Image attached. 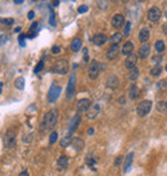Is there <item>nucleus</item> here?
<instances>
[{
    "mask_svg": "<svg viewBox=\"0 0 167 176\" xmlns=\"http://www.w3.org/2000/svg\"><path fill=\"white\" fill-rule=\"evenodd\" d=\"M165 15H166V17H167V11H166V12H165Z\"/></svg>",
    "mask_w": 167,
    "mask_h": 176,
    "instance_id": "obj_57",
    "label": "nucleus"
},
{
    "mask_svg": "<svg viewBox=\"0 0 167 176\" xmlns=\"http://www.w3.org/2000/svg\"><path fill=\"white\" fill-rule=\"evenodd\" d=\"M161 73H162V66H161L159 63L154 64V66L152 67V70H150V75L154 76V77H157V76H159Z\"/></svg>",
    "mask_w": 167,
    "mask_h": 176,
    "instance_id": "obj_27",
    "label": "nucleus"
},
{
    "mask_svg": "<svg viewBox=\"0 0 167 176\" xmlns=\"http://www.w3.org/2000/svg\"><path fill=\"white\" fill-rule=\"evenodd\" d=\"M121 1H122V3H127L128 0H121Z\"/></svg>",
    "mask_w": 167,
    "mask_h": 176,
    "instance_id": "obj_56",
    "label": "nucleus"
},
{
    "mask_svg": "<svg viewBox=\"0 0 167 176\" xmlns=\"http://www.w3.org/2000/svg\"><path fill=\"white\" fill-rule=\"evenodd\" d=\"M120 85V80H118V77L116 76V75H111V76H108L107 79V86L111 87V89H116V87H118Z\"/></svg>",
    "mask_w": 167,
    "mask_h": 176,
    "instance_id": "obj_15",
    "label": "nucleus"
},
{
    "mask_svg": "<svg viewBox=\"0 0 167 176\" xmlns=\"http://www.w3.org/2000/svg\"><path fill=\"white\" fill-rule=\"evenodd\" d=\"M57 139H58V134H57V131H53L49 135V143L50 144H54V143L57 142Z\"/></svg>",
    "mask_w": 167,
    "mask_h": 176,
    "instance_id": "obj_33",
    "label": "nucleus"
},
{
    "mask_svg": "<svg viewBox=\"0 0 167 176\" xmlns=\"http://www.w3.org/2000/svg\"><path fill=\"white\" fill-rule=\"evenodd\" d=\"M18 41H19V45H21V46H25L26 45V36L25 35H19V37H18Z\"/></svg>",
    "mask_w": 167,
    "mask_h": 176,
    "instance_id": "obj_40",
    "label": "nucleus"
},
{
    "mask_svg": "<svg viewBox=\"0 0 167 176\" xmlns=\"http://www.w3.org/2000/svg\"><path fill=\"white\" fill-rule=\"evenodd\" d=\"M71 142H72V139H71V135H67V136H64V138L60 140V146H67V145H69L71 144Z\"/></svg>",
    "mask_w": 167,
    "mask_h": 176,
    "instance_id": "obj_31",
    "label": "nucleus"
},
{
    "mask_svg": "<svg viewBox=\"0 0 167 176\" xmlns=\"http://www.w3.org/2000/svg\"><path fill=\"white\" fill-rule=\"evenodd\" d=\"M161 15H162V13L157 6H152V8L148 11V19H149L150 22H157L159 21Z\"/></svg>",
    "mask_w": 167,
    "mask_h": 176,
    "instance_id": "obj_11",
    "label": "nucleus"
},
{
    "mask_svg": "<svg viewBox=\"0 0 167 176\" xmlns=\"http://www.w3.org/2000/svg\"><path fill=\"white\" fill-rule=\"evenodd\" d=\"M165 103H166V108H167V102H165Z\"/></svg>",
    "mask_w": 167,
    "mask_h": 176,
    "instance_id": "obj_58",
    "label": "nucleus"
},
{
    "mask_svg": "<svg viewBox=\"0 0 167 176\" xmlns=\"http://www.w3.org/2000/svg\"><path fill=\"white\" fill-rule=\"evenodd\" d=\"M19 176H30V174H28L27 170H25V171H22L21 174H19Z\"/></svg>",
    "mask_w": 167,
    "mask_h": 176,
    "instance_id": "obj_51",
    "label": "nucleus"
},
{
    "mask_svg": "<svg viewBox=\"0 0 167 176\" xmlns=\"http://www.w3.org/2000/svg\"><path fill=\"white\" fill-rule=\"evenodd\" d=\"M71 145H72L76 151H81V149L84 148V145H85V143H84L82 139L75 138V139H72V142H71Z\"/></svg>",
    "mask_w": 167,
    "mask_h": 176,
    "instance_id": "obj_21",
    "label": "nucleus"
},
{
    "mask_svg": "<svg viewBox=\"0 0 167 176\" xmlns=\"http://www.w3.org/2000/svg\"><path fill=\"white\" fill-rule=\"evenodd\" d=\"M0 22H1L3 25H5V26H12L13 23H14V19L13 18H1Z\"/></svg>",
    "mask_w": 167,
    "mask_h": 176,
    "instance_id": "obj_32",
    "label": "nucleus"
},
{
    "mask_svg": "<svg viewBox=\"0 0 167 176\" xmlns=\"http://www.w3.org/2000/svg\"><path fill=\"white\" fill-rule=\"evenodd\" d=\"M67 166H68V158H67L66 156L59 157V159H58V168H59V170H66Z\"/></svg>",
    "mask_w": 167,
    "mask_h": 176,
    "instance_id": "obj_24",
    "label": "nucleus"
},
{
    "mask_svg": "<svg viewBox=\"0 0 167 176\" xmlns=\"http://www.w3.org/2000/svg\"><path fill=\"white\" fill-rule=\"evenodd\" d=\"M138 77H139V68L134 67V68H131V70H128V79L131 81H135Z\"/></svg>",
    "mask_w": 167,
    "mask_h": 176,
    "instance_id": "obj_26",
    "label": "nucleus"
},
{
    "mask_svg": "<svg viewBox=\"0 0 167 176\" xmlns=\"http://www.w3.org/2000/svg\"><path fill=\"white\" fill-rule=\"evenodd\" d=\"M150 109H152V102L150 100H143V102L138 104L136 113L139 117H145L150 112Z\"/></svg>",
    "mask_w": 167,
    "mask_h": 176,
    "instance_id": "obj_2",
    "label": "nucleus"
},
{
    "mask_svg": "<svg viewBox=\"0 0 167 176\" xmlns=\"http://www.w3.org/2000/svg\"><path fill=\"white\" fill-rule=\"evenodd\" d=\"M121 162H122V156H118V157L116 158V161H114V166L118 167V166L121 165Z\"/></svg>",
    "mask_w": 167,
    "mask_h": 176,
    "instance_id": "obj_46",
    "label": "nucleus"
},
{
    "mask_svg": "<svg viewBox=\"0 0 167 176\" xmlns=\"http://www.w3.org/2000/svg\"><path fill=\"white\" fill-rule=\"evenodd\" d=\"M130 30H131V22H126V23H125V31H123L125 36L130 35Z\"/></svg>",
    "mask_w": 167,
    "mask_h": 176,
    "instance_id": "obj_35",
    "label": "nucleus"
},
{
    "mask_svg": "<svg viewBox=\"0 0 167 176\" xmlns=\"http://www.w3.org/2000/svg\"><path fill=\"white\" fill-rule=\"evenodd\" d=\"M122 39H123V34H121V32H116L114 35L111 36L109 41H111V45H120Z\"/></svg>",
    "mask_w": 167,
    "mask_h": 176,
    "instance_id": "obj_19",
    "label": "nucleus"
},
{
    "mask_svg": "<svg viewBox=\"0 0 167 176\" xmlns=\"http://www.w3.org/2000/svg\"><path fill=\"white\" fill-rule=\"evenodd\" d=\"M136 61H138L136 54H134V53L128 54L126 57V59H125V66H126L127 70H131V68L136 67Z\"/></svg>",
    "mask_w": 167,
    "mask_h": 176,
    "instance_id": "obj_13",
    "label": "nucleus"
},
{
    "mask_svg": "<svg viewBox=\"0 0 167 176\" xmlns=\"http://www.w3.org/2000/svg\"><path fill=\"white\" fill-rule=\"evenodd\" d=\"M150 36V32L148 28H143V30H140L139 32V40H140V43H147L148 41V39H149Z\"/></svg>",
    "mask_w": 167,
    "mask_h": 176,
    "instance_id": "obj_23",
    "label": "nucleus"
},
{
    "mask_svg": "<svg viewBox=\"0 0 167 176\" xmlns=\"http://www.w3.org/2000/svg\"><path fill=\"white\" fill-rule=\"evenodd\" d=\"M95 162H96V161L91 157V156H89V157L86 158V163H88L89 166H94V165H95Z\"/></svg>",
    "mask_w": 167,
    "mask_h": 176,
    "instance_id": "obj_41",
    "label": "nucleus"
},
{
    "mask_svg": "<svg viewBox=\"0 0 167 176\" xmlns=\"http://www.w3.org/2000/svg\"><path fill=\"white\" fill-rule=\"evenodd\" d=\"M27 17H28V19H34L35 18V12L30 11V12H28V14H27Z\"/></svg>",
    "mask_w": 167,
    "mask_h": 176,
    "instance_id": "obj_47",
    "label": "nucleus"
},
{
    "mask_svg": "<svg viewBox=\"0 0 167 176\" xmlns=\"http://www.w3.org/2000/svg\"><path fill=\"white\" fill-rule=\"evenodd\" d=\"M96 4H98L99 9L105 11V9L108 8V0H96Z\"/></svg>",
    "mask_w": 167,
    "mask_h": 176,
    "instance_id": "obj_30",
    "label": "nucleus"
},
{
    "mask_svg": "<svg viewBox=\"0 0 167 176\" xmlns=\"http://www.w3.org/2000/svg\"><path fill=\"white\" fill-rule=\"evenodd\" d=\"M32 1H37V0H32Z\"/></svg>",
    "mask_w": 167,
    "mask_h": 176,
    "instance_id": "obj_59",
    "label": "nucleus"
},
{
    "mask_svg": "<svg viewBox=\"0 0 167 176\" xmlns=\"http://www.w3.org/2000/svg\"><path fill=\"white\" fill-rule=\"evenodd\" d=\"M157 109H158V112H165V111H167L166 103L165 102H159L158 104H157Z\"/></svg>",
    "mask_w": 167,
    "mask_h": 176,
    "instance_id": "obj_36",
    "label": "nucleus"
},
{
    "mask_svg": "<svg viewBox=\"0 0 167 176\" xmlns=\"http://www.w3.org/2000/svg\"><path fill=\"white\" fill-rule=\"evenodd\" d=\"M100 73V66H99V62L96 61H91L89 66V77L91 80H96Z\"/></svg>",
    "mask_w": 167,
    "mask_h": 176,
    "instance_id": "obj_5",
    "label": "nucleus"
},
{
    "mask_svg": "<svg viewBox=\"0 0 167 176\" xmlns=\"http://www.w3.org/2000/svg\"><path fill=\"white\" fill-rule=\"evenodd\" d=\"M94 134V129H89L88 130V135H93Z\"/></svg>",
    "mask_w": 167,
    "mask_h": 176,
    "instance_id": "obj_54",
    "label": "nucleus"
},
{
    "mask_svg": "<svg viewBox=\"0 0 167 176\" xmlns=\"http://www.w3.org/2000/svg\"><path fill=\"white\" fill-rule=\"evenodd\" d=\"M13 1H14V4H22L25 0H13Z\"/></svg>",
    "mask_w": 167,
    "mask_h": 176,
    "instance_id": "obj_52",
    "label": "nucleus"
},
{
    "mask_svg": "<svg viewBox=\"0 0 167 176\" xmlns=\"http://www.w3.org/2000/svg\"><path fill=\"white\" fill-rule=\"evenodd\" d=\"M149 53H150V45L148 43H144L139 48V50H138V57H139L140 59H145L148 55H149Z\"/></svg>",
    "mask_w": 167,
    "mask_h": 176,
    "instance_id": "obj_12",
    "label": "nucleus"
},
{
    "mask_svg": "<svg viewBox=\"0 0 167 176\" xmlns=\"http://www.w3.org/2000/svg\"><path fill=\"white\" fill-rule=\"evenodd\" d=\"M80 121H81V117H80V115L77 113V115H76L75 117H73L72 122H71V126H69V135H71V134H72V132L77 129V126H79Z\"/></svg>",
    "mask_w": 167,
    "mask_h": 176,
    "instance_id": "obj_22",
    "label": "nucleus"
},
{
    "mask_svg": "<svg viewBox=\"0 0 167 176\" xmlns=\"http://www.w3.org/2000/svg\"><path fill=\"white\" fill-rule=\"evenodd\" d=\"M57 120H58V115H57V111L55 109H51L49 112L45 115L44 117V122H43V126H41V130H50L55 126L57 123Z\"/></svg>",
    "mask_w": 167,
    "mask_h": 176,
    "instance_id": "obj_1",
    "label": "nucleus"
},
{
    "mask_svg": "<svg viewBox=\"0 0 167 176\" xmlns=\"http://www.w3.org/2000/svg\"><path fill=\"white\" fill-rule=\"evenodd\" d=\"M76 84H77V79H76V73H72L68 81V86H67V98L71 99L75 95V90H76Z\"/></svg>",
    "mask_w": 167,
    "mask_h": 176,
    "instance_id": "obj_7",
    "label": "nucleus"
},
{
    "mask_svg": "<svg viewBox=\"0 0 167 176\" xmlns=\"http://www.w3.org/2000/svg\"><path fill=\"white\" fill-rule=\"evenodd\" d=\"M112 27L116 28V30H120L125 26L126 21H125V17L122 14H114L113 18H112Z\"/></svg>",
    "mask_w": 167,
    "mask_h": 176,
    "instance_id": "obj_9",
    "label": "nucleus"
},
{
    "mask_svg": "<svg viewBox=\"0 0 167 176\" xmlns=\"http://www.w3.org/2000/svg\"><path fill=\"white\" fill-rule=\"evenodd\" d=\"M166 71H167V64H166Z\"/></svg>",
    "mask_w": 167,
    "mask_h": 176,
    "instance_id": "obj_61",
    "label": "nucleus"
},
{
    "mask_svg": "<svg viewBox=\"0 0 167 176\" xmlns=\"http://www.w3.org/2000/svg\"><path fill=\"white\" fill-rule=\"evenodd\" d=\"M3 86H4V84L0 82V95H1V91H3Z\"/></svg>",
    "mask_w": 167,
    "mask_h": 176,
    "instance_id": "obj_55",
    "label": "nucleus"
},
{
    "mask_svg": "<svg viewBox=\"0 0 167 176\" xmlns=\"http://www.w3.org/2000/svg\"><path fill=\"white\" fill-rule=\"evenodd\" d=\"M152 59H153V62H154V63L157 64V63H159V62L162 61V55H161V54H159V55H154V57L152 58Z\"/></svg>",
    "mask_w": 167,
    "mask_h": 176,
    "instance_id": "obj_44",
    "label": "nucleus"
},
{
    "mask_svg": "<svg viewBox=\"0 0 167 176\" xmlns=\"http://www.w3.org/2000/svg\"><path fill=\"white\" fill-rule=\"evenodd\" d=\"M43 68H44V62L41 61V62H39V63H37V66L35 67L34 72H35V73H39V72H40L41 70H43Z\"/></svg>",
    "mask_w": 167,
    "mask_h": 176,
    "instance_id": "obj_37",
    "label": "nucleus"
},
{
    "mask_svg": "<svg viewBox=\"0 0 167 176\" xmlns=\"http://www.w3.org/2000/svg\"><path fill=\"white\" fill-rule=\"evenodd\" d=\"M53 71L58 75H66L67 71H68V62L66 59H59L55 62L53 67Z\"/></svg>",
    "mask_w": 167,
    "mask_h": 176,
    "instance_id": "obj_3",
    "label": "nucleus"
},
{
    "mask_svg": "<svg viewBox=\"0 0 167 176\" xmlns=\"http://www.w3.org/2000/svg\"><path fill=\"white\" fill-rule=\"evenodd\" d=\"M121 53V49H120V45H111V48L107 50V54H105V57H107L108 61H114L116 58L118 57V54Z\"/></svg>",
    "mask_w": 167,
    "mask_h": 176,
    "instance_id": "obj_10",
    "label": "nucleus"
},
{
    "mask_svg": "<svg viewBox=\"0 0 167 176\" xmlns=\"http://www.w3.org/2000/svg\"><path fill=\"white\" fill-rule=\"evenodd\" d=\"M4 145L8 149H12V148H14V146H15V134H14V131H13L12 129L8 130V131L5 132V135H4Z\"/></svg>",
    "mask_w": 167,
    "mask_h": 176,
    "instance_id": "obj_4",
    "label": "nucleus"
},
{
    "mask_svg": "<svg viewBox=\"0 0 167 176\" xmlns=\"http://www.w3.org/2000/svg\"><path fill=\"white\" fill-rule=\"evenodd\" d=\"M53 5H54V6H58V5H59V0H53Z\"/></svg>",
    "mask_w": 167,
    "mask_h": 176,
    "instance_id": "obj_53",
    "label": "nucleus"
},
{
    "mask_svg": "<svg viewBox=\"0 0 167 176\" xmlns=\"http://www.w3.org/2000/svg\"><path fill=\"white\" fill-rule=\"evenodd\" d=\"M49 23L50 26H55L57 25V22H55V14H54V12L53 11H50V17H49Z\"/></svg>",
    "mask_w": 167,
    "mask_h": 176,
    "instance_id": "obj_34",
    "label": "nucleus"
},
{
    "mask_svg": "<svg viewBox=\"0 0 167 176\" xmlns=\"http://www.w3.org/2000/svg\"><path fill=\"white\" fill-rule=\"evenodd\" d=\"M32 139H34V135H32V134H28V135L23 136V139H22V140H23L25 143H31Z\"/></svg>",
    "mask_w": 167,
    "mask_h": 176,
    "instance_id": "obj_39",
    "label": "nucleus"
},
{
    "mask_svg": "<svg viewBox=\"0 0 167 176\" xmlns=\"http://www.w3.org/2000/svg\"><path fill=\"white\" fill-rule=\"evenodd\" d=\"M84 59H85L86 62H88L89 61V57H88V49H84Z\"/></svg>",
    "mask_w": 167,
    "mask_h": 176,
    "instance_id": "obj_48",
    "label": "nucleus"
},
{
    "mask_svg": "<svg viewBox=\"0 0 167 176\" xmlns=\"http://www.w3.org/2000/svg\"><path fill=\"white\" fill-rule=\"evenodd\" d=\"M72 1H75V0H72Z\"/></svg>",
    "mask_w": 167,
    "mask_h": 176,
    "instance_id": "obj_62",
    "label": "nucleus"
},
{
    "mask_svg": "<svg viewBox=\"0 0 167 176\" xmlns=\"http://www.w3.org/2000/svg\"><path fill=\"white\" fill-rule=\"evenodd\" d=\"M51 53H53V54H59L60 53V48L58 46V45H54V46L51 48Z\"/></svg>",
    "mask_w": 167,
    "mask_h": 176,
    "instance_id": "obj_43",
    "label": "nucleus"
},
{
    "mask_svg": "<svg viewBox=\"0 0 167 176\" xmlns=\"http://www.w3.org/2000/svg\"><path fill=\"white\" fill-rule=\"evenodd\" d=\"M88 6H86V5H80L79 6V9H77V12H79V13H81V14H82V13H86V12H88Z\"/></svg>",
    "mask_w": 167,
    "mask_h": 176,
    "instance_id": "obj_42",
    "label": "nucleus"
},
{
    "mask_svg": "<svg viewBox=\"0 0 167 176\" xmlns=\"http://www.w3.org/2000/svg\"><path fill=\"white\" fill-rule=\"evenodd\" d=\"M39 27V22H34L31 26H30V31L31 32H34V31H36V28Z\"/></svg>",
    "mask_w": 167,
    "mask_h": 176,
    "instance_id": "obj_45",
    "label": "nucleus"
},
{
    "mask_svg": "<svg viewBox=\"0 0 167 176\" xmlns=\"http://www.w3.org/2000/svg\"><path fill=\"white\" fill-rule=\"evenodd\" d=\"M25 84H26L25 77H18V79H15V81H14V86L17 87L18 90H23L25 89Z\"/></svg>",
    "mask_w": 167,
    "mask_h": 176,
    "instance_id": "obj_28",
    "label": "nucleus"
},
{
    "mask_svg": "<svg viewBox=\"0 0 167 176\" xmlns=\"http://www.w3.org/2000/svg\"><path fill=\"white\" fill-rule=\"evenodd\" d=\"M6 40H8V36H6L5 34H1V35H0V46H3V45L6 43Z\"/></svg>",
    "mask_w": 167,
    "mask_h": 176,
    "instance_id": "obj_38",
    "label": "nucleus"
},
{
    "mask_svg": "<svg viewBox=\"0 0 167 176\" xmlns=\"http://www.w3.org/2000/svg\"><path fill=\"white\" fill-rule=\"evenodd\" d=\"M93 43L95 45H98V46H102V45H104L107 43V36H105L104 34H96V35H94V37H93Z\"/></svg>",
    "mask_w": 167,
    "mask_h": 176,
    "instance_id": "obj_16",
    "label": "nucleus"
},
{
    "mask_svg": "<svg viewBox=\"0 0 167 176\" xmlns=\"http://www.w3.org/2000/svg\"><path fill=\"white\" fill-rule=\"evenodd\" d=\"M158 87L161 89V87H166V81L163 80V81H159L158 82Z\"/></svg>",
    "mask_w": 167,
    "mask_h": 176,
    "instance_id": "obj_49",
    "label": "nucleus"
},
{
    "mask_svg": "<svg viewBox=\"0 0 167 176\" xmlns=\"http://www.w3.org/2000/svg\"><path fill=\"white\" fill-rule=\"evenodd\" d=\"M156 50L158 51V53H162L163 50H165V41H162V40H158V41H156Z\"/></svg>",
    "mask_w": 167,
    "mask_h": 176,
    "instance_id": "obj_29",
    "label": "nucleus"
},
{
    "mask_svg": "<svg viewBox=\"0 0 167 176\" xmlns=\"http://www.w3.org/2000/svg\"><path fill=\"white\" fill-rule=\"evenodd\" d=\"M133 161H134V153H128L126 156V158H125V163H123V171L127 172L130 170L131 165H133Z\"/></svg>",
    "mask_w": 167,
    "mask_h": 176,
    "instance_id": "obj_18",
    "label": "nucleus"
},
{
    "mask_svg": "<svg viewBox=\"0 0 167 176\" xmlns=\"http://www.w3.org/2000/svg\"><path fill=\"white\" fill-rule=\"evenodd\" d=\"M162 30H163V34H165V35H167V22H166V23L162 26Z\"/></svg>",
    "mask_w": 167,
    "mask_h": 176,
    "instance_id": "obj_50",
    "label": "nucleus"
},
{
    "mask_svg": "<svg viewBox=\"0 0 167 176\" xmlns=\"http://www.w3.org/2000/svg\"><path fill=\"white\" fill-rule=\"evenodd\" d=\"M90 106H91V102H90L89 99H86V98L80 99L79 102H77V111H79V113L80 112H86Z\"/></svg>",
    "mask_w": 167,
    "mask_h": 176,
    "instance_id": "obj_14",
    "label": "nucleus"
},
{
    "mask_svg": "<svg viewBox=\"0 0 167 176\" xmlns=\"http://www.w3.org/2000/svg\"><path fill=\"white\" fill-rule=\"evenodd\" d=\"M99 112H100V106H99L98 103H94L89 107L88 111H86V117H88L89 120H94L98 117Z\"/></svg>",
    "mask_w": 167,
    "mask_h": 176,
    "instance_id": "obj_8",
    "label": "nucleus"
},
{
    "mask_svg": "<svg viewBox=\"0 0 167 176\" xmlns=\"http://www.w3.org/2000/svg\"><path fill=\"white\" fill-rule=\"evenodd\" d=\"M60 91H62V89H60V86H59V85H57V84H53V85L50 86L49 94H48V99H49V102H50V103L55 102L58 98H59Z\"/></svg>",
    "mask_w": 167,
    "mask_h": 176,
    "instance_id": "obj_6",
    "label": "nucleus"
},
{
    "mask_svg": "<svg viewBox=\"0 0 167 176\" xmlns=\"http://www.w3.org/2000/svg\"><path fill=\"white\" fill-rule=\"evenodd\" d=\"M133 50H134V44H133V41H126V43L123 44V46H122V49H121L122 54L126 55V57H127L128 54L133 53Z\"/></svg>",
    "mask_w": 167,
    "mask_h": 176,
    "instance_id": "obj_17",
    "label": "nucleus"
},
{
    "mask_svg": "<svg viewBox=\"0 0 167 176\" xmlns=\"http://www.w3.org/2000/svg\"><path fill=\"white\" fill-rule=\"evenodd\" d=\"M82 46V41L80 39H73L72 43H71V50L72 51H79Z\"/></svg>",
    "mask_w": 167,
    "mask_h": 176,
    "instance_id": "obj_25",
    "label": "nucleus"
},
{
    "mask_svg": "<svg viewBox=\"0 0 167 176\" xmlns=\"http://www.w3.org/2000/svg\"><path fill=\"white\" fill-rule=\"evenodd\" d=\"M139 94H140V91H139V89H138L136 85H131L130 86V89H128V98H130L131 100L136 99V98L139 96Z\"/></svg>",
    "mask_w": 167,
    "mask_h": 176,
    "instance_id": "obj_20",
    "label": "nucleus"
},
{
    "mask_svg": "<svg viewBox=\"0 0 167 176\" xmlns=\"http://www.w3.org/2000/svg\"><path fill=\"white\" fill-rule=\"evenodd\" d=\"M112 1H117V0H112Z\"/></svg>",
    "mask_w": 167,
    "mask_h": 176,
    "instance_id": "obj_60",
    "label": "nucleus"
}]
</instances>
